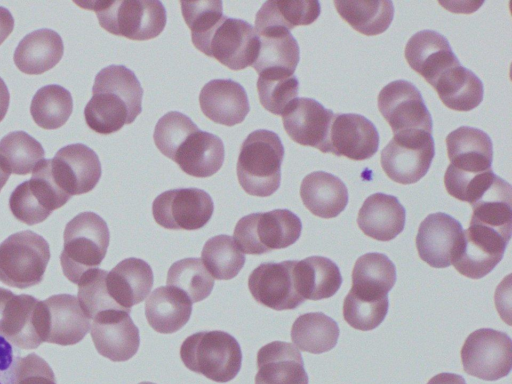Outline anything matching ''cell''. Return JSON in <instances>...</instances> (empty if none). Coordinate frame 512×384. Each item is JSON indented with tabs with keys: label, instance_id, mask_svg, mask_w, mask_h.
I'll use <instances>...</instances> for the list:
<instances>
[{
	"label": "cell",
	"instance_id": "cell-5",
	"mask_svg": "<svg viewBox=\"0 0 512 384\" xmlns=\"http://www.w3.org/2000/svg\"><path fill=\"white\" fill-rule=\"evenodd\" d=\"M60 263L64 276L78 284L81 276L97 268L106 256L110 241L107 223L94 212H82L64 230Z\"/></svg>",
	"mask_w": 512,
	"mask_h": 384
},
{
	"label": "cell",
	"instance_id": "cell-49",
	"mask_svg": "<svg viewBox=\"0 0 512 384\" xmlns=\"http://www.w3.org/2000/svg\"><path fill=\"white\" fill-rule=\"evenodd\" d=\"M13 384H57L49 364L35 353L17 361Z\"/></svg>",
	"mask_w": 512,
	"mask_h": 384
},
{
	"label": "cell",
	"instance_id": "cell-15",
	"mask_svg": "<svg viewBox=\"0 0 512 384\" xmlns=\"http://www.w3.org/2000/svg\"><path fill=\"white\" fill-rule=\"evenodd\" d=\"M378 109L394 134L423 130L432 133V117L420 91L407 80H395L381 89Z\"/></svg>",
	"mask_w": 512,
	"mask_h": 384
},
{
	"label": "cell",
	"instance_id": "cell-45",
	"mask_svg": "<svg viewBox=\"0 0 512 384\" xmlns=\"http://www.w3.org/2000/svg\"><path fill=\"white\" fill-rule=\"evenodd\" d=\"M107 272L99 268L89 270L78 282L77 298L82 310L90 319L103 311L124 310L111 299L107 292L105 286Z\"/></svg>",
	"mask_w": 512,
	"mask_h": 384
},
{
	"label": "cell",
	"instance_id": "cell-20",
	"mask_svg": "<svg viewBox=\"0 0 512 384\" xmlns=\"http://www.w3.org/2000/svg\"><path fill=\"white\" fill-rule=\"evenodd\" d=\"M462 236L463 228L458 220L443 212L429 214L416 235L418 255L431 267H449Z\"/></svg>",
	"mask_w": 512,
	"mask_h": 384
},
{
	"label": "cell",
	"instance_id": "cell-6",
	"mask_svg": "<svg viewBox=\"0 0 512 384\" xmlns=\"http://www.w3.org/2000/svg\"><path fill=\"white\" fill-rule=\"evenodd\" d=\"M180 357L190 371L218 383L234 379L242 365L238 341L220 330L200 331L188 336L181 344Z\"/></svg>",
	"mask_w": 512,
	"mask_h": 384
},
{
	"label": "cell",
	"instance_id": "cell-28",
	"mask_svg": "<svg viewBox=\"0 0 512 384\" xmlns=\"http://www.w3.org/2000/svg\"><path fill=\"white\" fill-rule=\"evenodd\" d=\"M450 166L468 173L479 174L492 169L493 144L480 129L461 126L446 137Z\"/></svg>",
	"mask_w": 512,
	"mask_h": 384
},
{
	"label": "cell",
	"instance_id": "cell-23",
	"mask_svg": "<svg viewBox=\"0 0 512 384\" xmlns=\"http://www.w3.org/2000/svg\"><path fill=\"white\" fill-rule=\"evenodd\" d=\"M409 66L430 85L446 70L460 65L448 40L433 30H422L407 42L404 51Z\"/></svg>",
	"mask_w": 512,
	"mask_h": 384
},
{
	"label": "cell",
	"instance_id": "cell-27",
	"mask_svg": "<svg viewBox=\"0 0 512 384\" xmlns=\"http://www.w3.org/2000/svg\"><path fill=\"white\" fill-rule=\"evenodd\" d=\"M153 282L150 265L134 257L120 261L105 277L109 296L120 308L127 311L149 295Z\"/></svg>",
	"mask_w": 512,
	"mask_h": 384
},
{
	"label": "cell",
	"instance_id": "cell-55",
	"mask_svg": "<svg viewBox=\"0 0 512 384\" xmlns=\"http://www.w3.org/2000/svg\"><path fill=\"white\" fill-rule=\"evenodd\" d=\"M139 384H155V383H152V382H140Z\"/></svg>",
	"mask_w": 512,
	"mask_h": 384
},
{
	"label": "cell",
	"instance_id": "cell-41",
	"mask_svg": "<svg viewBox=\"0 0 512 384\" xmlns=\"http://www.w3.org/2000/svg\"><path fill=\"white\" fill-rule=\"evenodd\" d=\"M214 279L200 258H184L174 262L167 273V286L183 292L192 302L206 299L214 287Z\"/></svg>",
	"mask_w": 512,
	"mask_h": 384
},
{
	"label": "cell",
	"instance_id": "cell-10",
	"mask_svg": "<svg viewBox=\"0 0 512 384\" xmlns=\"http://www.w3.org/2000/svg\"><path fill=\"white\" fill-rule=\"evenodd\" d=\"M435 155L431 133L402 131L382 149L380 162L386 175L399 184H413L428 172Z\"/></svg>",
	"mask_w": 512,
	"mask_h": 384
},
{
	"label": "cell",
	"instance_id": "cell-32",
	"mask_svg": "<svg viewBox=\"0 0 512 384\" xmlns=\"http://www.w3.org/2000/svg\"><path fill=\"white\" fill-rule=\"evenodd\" d=\"M191 314L192 302L183 292L171 286L156 288L145 302L148 324L158 333L179 331L187 324Z\"/></svg>",
	"mask_w": 512,
	"mask_h": 384
},
{
	"label": "cell",
	"instance_id": "cell-53",
	"mask_svg": "<svg viewBox=\"0 0 512 384\" xmlns=\"http://www.w3.org/2000/svg\"><path fill=\"white\" fill-rule=\"evenodd\" d=\"M9 101V90L4 80L0 77V122L4 119L8 111Z\"/></svg>",
	"mask_w": 512,
	"mask_h": 384
},
{
	"label": "cell",
	"instance_id": "cell-1",
	"mask_svg": "<svg viewBox=\"0 0 512 384\" xmlns=\"http://www.w3.org/2000/svg\"><path fill=\"white\" fill-rule=\"evenodd\" d=\"M153 139L157 149L190 176L210 177L224 163L222 140L200 130L181 112L171 111L162 116L156 123Z\"/></svg>",
	"mask_w": 512,
	"mask_h": 384
},
{
	"label": "cell",
	"instance_id": "cell-2",
	"mask_svg": "<svg viewBox=\"0 0 512 384\" xmlns=\"http://www.w3.org/2000/svg\"><path fill=\"white\" fill-rule=\"evenodd\" d=\"M143 88L132 70L110 65L94 80L92 97L84 108L87 126L108 135L131 124L142 112Z\"/></svg>",
	"mask_w": 512,
	"mask_h": 384
},
{
	"label": "cell",
	"instance_id": "cell-4",
	"mask_svg": "<svg viewBox=\"0 0 512 384\" xmlns=\"http://www.w3.org/2000/svg\"><path fill=\"white\" fill-rule=\"evenodd\" d=\"M96 13L100 26L107 32L144 41L156 38L166 25L164 5L159 0L84 1L76 2Z\"/></svg>",
	"mask_w": 512,
	"mask_h": 384
},
{
	"label": "cell",
	"instance_id": "cell-22",
	"mask_svg": "<svg viewBox=\"0 0 512 384\" xmlns=\"http://www.w3.org/2000/svg\"><path fill=\"white\" fill-rule=\"evenodd\" d=\"M45 342L61 346L80 342L91 329V319L82 310L78 298L70 294L53 295L43 300Z\"/></svg>",
	"mask_w": 512,
	"mask_h": 384
},
{
	"label": "cell",
	"instance_id": "cell-54",
	"mask_svg": "<svg viewBox=\"0 0 512 384\" xmlns=\"http://www.w3.org/2000/svg\"><path fill=\"white\" fill-rule=\"evenodd\" d=\"M10 173L6 169V167L3 165V163L0 160V192L4 185L6 184L7 180L9 179Z\"/></svg>",
	"mask_w": 512,
	"mask_h": 384
},
{
	"label": "cell",
	"instance_id": "cell-47",
	"mask_svg": "<svg viewBox=\"0 0 512 384\" xmlns=\"http://www.w3.org/2000/svg\"><path fill=\"white\" fill-rule=\"evenodd\" d=\"M184 21L191 30V36L209 30L222 16V1H181Z\"/></svg>",
	"mask_w": 512,
	"mask_h": 384
},
{
	"label": "cell",
	"instance_id": "cell-18",
	"mask_svg": "<svg viewBox=\"0 0 512 384\" xmlns=\"http://www.w3.org/2000/svg\"><path fill=\"white\" fill-rule=\"evenodd\" d=\"M333 117V111L315 99L297 97L282 114V123L294 142L328 153Z\"/></svg>",
	"mask_w": 512,
	"mask_h": 384
},
{
	"label": "cell",
	"instance_id": "cell-36",
	"mask_svg": "<svg viewBox=\"0 0 512 384\" xmlns=\"http://www.w3.org/2000/svg\"><path fill=\"white\" fill-rule=\"evenodd\" d=\"M432 86L443 104L455 111H470L483 100L482 81L461 64L443 72Z\"/></svg>",
	"mask_w": 512,
	"mask_h": 384
},
{
	"label": "cell",
	"instance_id": "cell-39",
	"mask_svg": "<svg viewBox=\"0 0 512 384\" xmlns=\"http://www.w3.org/2000/svg\"><path fill=\"white\" fill-rule=\"evenodd\" d=\"M340 330L331 317L322 312L300 315L291 328V340L300 350L321 354L333 349Z\"/></svg>",
	"mask_w": 512,
	"mask_h": 384
},
{
	"label": "cell",
	"instance_id": "cell-11",
	"mask_svg": "<svg viewBox=\"0 0 512 384\" xmlns=\"http://www.w3.org/2000/svg\"><path fill=\"white\" fill-rule=\"evenodd\" d=\"M43 301L16 295L0 287V336L19 349H36L45 342Z\"/></svg>",
	"mask_w": 512,
	"mask_h": 384
},
{
	"label": "cell",
	"instance_id": "cell-52",
	"mask_svg": "<svg viewBox=\"0 0 512 384\" xmlns=\"http://www.w3.org/2000/svg\"><path fill=\"white\" fill-rule=\"evenodd\" d=\"M427 384H466V382L458 374L444 372L433 376Z\"/></svg>",
	"mask_w": 512,
	"mask_h": 384
},
{
	"label": "cell",
	"instance_id": "cell-17",
	"mask_svg": "<svg viewBox=\"0 0 512 384\" xmlns=\"http://www.w3.org/2000/svg\"><path fill=\"white\" fill-rule=\"evenodd\" d=\"M296 261L262 263L250 273L248 288L257 303L282 311L295 309L305 301L295 284Z\"/></svg>",
	"mask_w": 512,
	"mask_h": 384
},
{
	"label": "cell",
	"instance_id": "cell-44",
	"mask_svg": "<svg viewBox=\"0 0 512 384\" xmlns=\"http://www.w3.org/2000/svg\"><path fill=\"white\" fill-rule=\"evenodd\" d=\"M388 307V297L372 299L358 296L349 291L343 303V317L352 328L370 331L383 322Z\"/></svg>",
	"mask_w": 512,
	"mask_h": 384
},
{
	"label": "cell",
	"instance_id": "cell-37",
	"mask_svg": "<svg viewBox=\"0 0 512 384\" xmlns=\"http://www.w3.org/2000/svg\"><path fill=\"white\" fill-rule=\"evenodd\" d=\"M321 12L315 0L266 1L255 17V32L267 28H283L288 31L301 25H310Z\"/></svg>",
	"mask_w": 512,
	"mask_h": 384
},
{
	"label": "cell",
	"instance_id": "cell-40",
	"mask_svg": "<svg viewBox=\"0 0 512 384\" xmlns=\"http://www.w3.org/2000/svg\"><path fill=\"white\" fill-rule=\"evenodd\" d=\"M71 93L56 84L46 85L35 93L30 104L34 122L43 129H57L63 126L72 114Z\"/></svg>",
	"mask_w": 512,
	"mask_h": 384
},
{
	"label": "cell",
	"instance_id": "cell-3",
	"mask_svg": "<svg viewBox=\"0 0 512 384\" xmlns=\"http://www.w3.org/2000/svg\"><path fill=\"white\" fill-rule=\"evenodd\" d=\"M284 147L273 131L258 129L242 142L237 160V178L249 195L268 197L281 182Z\"/></svg>",
	"mask_w": 512,
	"mask_h": 384
},
{
	"label": "cell",
	"instance_id": "cell-35",
	"mask_svg": "<svg viewBox=\"0 0 512 384\" xmlns=\"http://www.w3.org/2000/svg\"><path fill=\"white\" fill-rule=\"evenodd\" d=\"M395 282L394 263L383 253L371 252L356 260L350 291L358 296L380 299L388 297Z\"/></svg>",
	"mask_w": 512,
	"mask_h": 384
},
{
	"label": "cell",
	"instance_id": "cell-24",
	"mask_svg": "<svg viewBox=\"0 0 512 384\" xmlns=\"http://www.w3.org/2000/svg\"><path fill=\"white\" fill-rule=\"evenodd\" d=\"M199 104L208 119L229 127L242 123L250 111L245 89L230 79L206 83L200 91Z\"/></svg>",
	"mask_w": 512,
	"mask_h": 384
},
{
	"label": "cell",
	"instance_id": "cell-26",
	"mask_svg": "<svg viewBox=\"0 0 512 384\" xmlns=\"http://www.w3.org/2000/svg\"><path fill=\"white\" fill-rule=\"evenodd\" d=\"M255 384H308L299 350L291 343L273 341L257 352Z\"/></svg>",
	"mask_w": 512,
	"mask_h": 384
},
{
	"label": "cell",
	"instance_id": "cell-13",
	"mask_svg": "<svg viewBox=\"0 0 512 384\" xmlns=\"http://www.w3.org/2000/svg\"><path fill=\"white\" fill-rule=\"evenodd\" d=\"M214 204L211 196L199 188H178L158 195L152 215L158 225L170 230H197L211 219Z\"/></svg>",
	"mask_w": 512,
	"mask_h": 384
},
{
	"label": "cell",
	"instance_id": "cell-48",
	"mask_svg": "<svg viewBox=\"0 0 512 384\" xmlns=\"http://www.w3.org/2000/svg\"><path fill=\"white\" fill-rule=\"evenodd\" d=\"M9 207L13 216L27 225L43 222L51 215L33 198L26 181L19 184L11 193Z\"/></svg>",
	"mask_w": 512,
	"mask_h": 384
},
{
	"label": "cell",
	"instance_id": "cell-14",
	"mask_svg": "<svg viewBox=\"0 0 512 384\" xmlns=\"http://www.w3.org/2000/svg\"><path fill=\"white\" fill-rule=\"evenodd\" d=\"M510 238L487 227L469 224L451 264L465 277L480 279L502 260Z\"/></svg>",
	"mask_w": 512,
	"mask_h": 384
},
{
	"label": "cell",
	"instance_id": "cell-33",
	"mask_svg": "<svg viewBox=\"0 0 512 384\" xmlns=\"http://www.w3.org/2000/svg\"><path fill=\"white\" fill-rule=\"evenodd\" d=\"M295 284L305 300H321L332 297L342 284L339 267L329 258L311 256L296 261Z\"/></svg>",
	"mask_w": 512,
	"mask_h": 384
},
{
	"label": "cell",
	"instance_id": "cell-34",
	"mask_svg": "<svg viewBox=\"0 0 512 384\" xmlns=\"http://www.w3.org/2000/svg\"><path fill=\"white\" fill-rule=\"evenodd\" d=\"M469 224H476L497 231L510 238L512 231V188L498 175L481 197L471 204Z\"/></svg>",
	"mask_w": 512,
	"mask_h": 384
},
{
	"label": "cell",
	"instance_id": "cell-16",
	"mask_svg": "<svg viewBox=\"0 0 512 384\" xmlns=\"http://www.w3.org/2000/svg\"><path fill=\"white\" fill-rule=\"evenodd\" d=\"M49 160L54 182L70 197L92 191L100 180L102 171L99 157L84 144L62 147Z\"/></svg>",
	"mask_w": 512,
	"mask_h": 384
},
{
	"label": "cell",
	"instance_id": "cell-9",
	"mask_svg": "<svg viewBox=\"0 0 512 384\" xmlns=\"http://www.w3.org/2000/svg\"><path fill=\"white\" fill-rule=\"evenodd\" d=\"M50 248L39 234L25 230L14 233L0 244V281L26 289L42 282Z\"/></svg>",
	"mask_w": 512,
	"mask_h": 384
},
{
	"label": "cell",
	"instance_id": "cell-38",
	"mask_svg": "<svg viewBox=\"0 0 512 384\" xmlns=\"http://www.w3.org/2000/svg\"><path fill=\"white\" fill-rule=\"evenodd\" d=\"M334 5L342 19L354 30L366 36L385 32L394 16V6L389 0H335Z\"/></svg>",
	"mask_w": 512,
	"mask_h": 384
},
{
	"label": "cell",
	"instance_id": "cell-50",
	"mask_svg": "<svg viewBox=\"0 0 512 384\" xmlns=\"http://www.w3.org/2000/svg\"><path fill=\"white\" fill-rule=\"evenodd\" d=\"M0 336V384H13L14 372L20 352Z\"/></svg>",
	"mask_w": 512,
	"mask_h": 384
},
{
	"label": "cell",
	"instance_id": "cell-43",
	"mask_svg": "<svg viewBox=\"0 0 512 384\" xmlns=\"http://www.w3.org/2000/svg\"><path fill=\"white\" fill-rule=\"evenodd\" d=\"M201 256L206 269L218 280H231L236 277L246 261L233 237L225 234L207 240Z\"/></svg>",
	"mask_w": 512,
	"mask_h": 384
},
{
	"label": "cell",
	"instance_id": "cell-21",
	"mask_svg": "<svg viewBox=\"0 0 512 384\" xmlns=\"http://www.w3.org/2000/svg\"><path fill=\"white\" fill-rule=\"evenodd\" d=\"M379 146V133L365 116L334 114L329 133V153L351 160H366L374 156Z\"/></svg>",
	"mask_w": 512,
	"mask_h": 384
},
{
	"label": "cell",
	"instance_id": "cell-19",
	"mask_svg": "<svg viewBox=\"0 0 512 384\" xmlns=\"http://www.w3.org/2000/svg\"><path fill=\"white\" fill-rule=\"evenodd\" d=\"M92 320L91 338L100 355L114 362H123L136 354L140 336L129 311L107 310Z\"/></svg>",
	"mask_w": 512,
	"mask_h": 384
},
{
	"label": "cell",
	"instance_id": "cell-30",
	"mask_svg": "<svg viewBox=\"0 0 512 384\" xmlns=\"http://www.w3.org/2000/svg\"><path fill=\"white\" fill-rule=\"evenodd\" d=\"M300 197L312 214L325 219L338 216L346 208L349 198L344 182L325 171H315L304 177Z\"/></svg>",
	"mask_w": 512,
	"mask_h": 384
},
{
	"label": "cell",
	"instance_id": "cell-42",
	"mask_svg": "<svg viewBox=\"0 0 512 384\" xmlns=\"http://www.w3.org/2000/svg\"><path fill=\"white\" fill-rule=\"evenodd\" d=\"M44 155L42 145L24 131L10 132L0 140V160L9 173H31Z\"/></svg>",
	"mask_w": 512,
	"mask_h": 384
},
{
	"label": "cell",
	"instance_id": "cell-31",
	"mask_svg": "<svg viewBox=\"0 0 512 384\" xmlns=\"http://www.w3.org/2000/svg\"><path fill=\"white\" fill-rule=\"evenodd\" d=\"M63 53L61 36L52 29L42 28L24 36L14 51L13 60L21 72L38 75L55 67Z\"/></svg>",
	"mask_w": 512,
	"mask_h": 384
},
{
	"label": "cell",
	"instance_id": "cell-29",
	"mask_svg": "<svg viewBox=\"0 0 512 384\" xmlns=\"http://www.w3.org/2000/svg\"><path fill=\"white\" fill-rule=\"evenodd\" d=\"M405 219V208L395 196L375 193L364 201L357 224L368 237L390 241L403 231Z\"/></svg>",
	"mask_w": 512,
	"mask_h": 384
},
{
	"label": "cell",
	"instance_id": "cell-51",
	"mask_svg": "<svg viewBox=\"0 0 512 384\" xmlns=\"http://www.w3.org/2000/svg\"><path fill=\"white\" fill-rule=\"evenodd\" d=\"M14 28V18L10 11L0 6V45L11 34Z\"/></svg>",
	"mask_w": 512,
	"mask_h": 384
},
{
	"label": "cell",
	"instance_id": "cell-8",
	"mask_svg": "<svg viewBox=\"0 0 512 384\" xmlns=\"http://www.w3.org/2000/svg\"><path fill=\"white\" fill-rule=\"evenodd\" d=\"M301 231L302 223L295 213L275 209L242 217L235 226L233 239L242 253L262 255L294 244Z\"/></svg>",
	"mask_w": 512,
	"mask_h": 384
},
{
	"label": "cell",
	"instance_id": "cell-25",
	"mask_svg": "<svg viewBox=\"0 0 512 384\" xmlns=\"http://www.w3.org/2000/svg\"><path fill=\"white\" fill-rule=\"evenodd\" d=\"M259 49L252 67L259 77H289L299 63L300 50L290 31L267 28L257 31Z\"/></svg>",
	"mask_w": 512,
	"mask_h": 384
},
{
	"label": "cell",
	"instance_id": "cell-12",
	"mask_svg": "<svg viewBox=\"0 0 512 384\" xmlns=\"http://www.w3.org/2000/svg\"><path fill=\"white\" fill-rule=\"evenodd\" d=\"M461 361L467 374L485 381L499 380L511 371L512 341L498 330H475L461 348Z\"/></svg>",
	"mask_w": 512,
	"mask_h": 384
},
{
	"label": "cell",
	"instance_id": "cell-7",
	"mask_svg": "<svg viewBox=\"0 0 512 384\" xmlns=\"http://www.w3.org/2000/svg\"><path fill=\"white\" fill-rule=\"evenodd\" d=\"M199 51L237 71L252 66L259 49V38L247 22L223 15L209 30L191 36Z\"/></svg>",
	"mask_w": 512,
	"mask_h": 384
},
{
	"label": "cell",
	"instance_id": "cell-46",
	"mask_svg": "<svg viewBox=\"0 0 512 384\" xmlns=\"http://www.w3.org/2000/svg\"><path fill=\"white\" fill-rule=\"evenodd\" d=\"M256 85L261 105L274 115L282 116L299 92V81L295 75L258 77Z\"/></svg>",
	"mask_w": 512,
	"mask_h": 384
}]
</instances>
